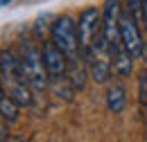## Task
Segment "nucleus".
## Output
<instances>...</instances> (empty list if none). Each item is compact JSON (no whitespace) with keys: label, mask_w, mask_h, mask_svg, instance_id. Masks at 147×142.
<instances>
[{"label":"nucleus","mask_w":147,"mask_h":142,"mask_svg":"<svg viewBox=\"0 0 147 142\" xmlns=\"http://www.w3.org/2000/svg\"><path fill=\"white\" fill-rule=\"evenodd\" d=\"M20 66H23V74H25L30 88L34 92H43L48 88L50 79H48L45 63H43V52L30 41H25L20 48Z\"/></svg>","instance_id":"2"},{"label":"nucleus","mask_w":147,"mask_h":142,"mask_svg":"<svg viewBox=\"0 0 147 142\" xmlns=\"http://www.w3.org/2000/svg\"><path fill=\"white\" fill-rule=\"evenodd\" d=\"M18 113H20V104L5 92V95L0 97V117H2L5 122H16V120H18Z\"/></svg>","instance_id":"8"},{"label":"nucleus","mask_w":147,"mask_h":142,"mask_svg":"<svg viewBox=\"0 0 147 142\" xmlns=\"http://www.w3.org/2000/svg\"><path fill=\"white\" fill-rule=\"evenodd\" d=\"M0 84L5 92L16 99L20 106H30L32 104V92L25 74H23V66H20V56L11 52V50H2L0 52Z\"/></svg>","instance_id":"1"},{"label":"nucleus","mask_w":147,"mask_h":142,"mask_svg":"<svg viewBox=\"0 0 147 142\" xmlns=\"http://www.w3.org/2000/svg\"><path fill=\"white\" fill-rule=\"evenodd\" d=\"M138 102L140 106H147V70L138 74Z\"/></svg>","instance_id":"9"},{"label":"nucleus","mask_w":147,"mask_h":142,"mask_svg":"<svg viewBox=\"0 0 147 142\" xmlns=\"http://www.w3.org/2000/svg\"><path fill=\"white\" fill-rule=\"evenodd\" d=\"M143 23L147 27V0H143Z\"/></svg>","instance_id":"11"},{"label":"nucleus","mask_w":147,"mask_h":142,"mask_svg":"<svg viewBox=\"0 0 147 142\" xmlns=\"http://www.w3.org/2000/svg\"><path fill=\"white\" fill-rule=\"evenodd\" d=\"M41 52H43V63H45L48 79H59V77L66 74V70H68V56L61 52L52 41H45Z\"/></svg>","instance_id":"6"},{"label":"nucleus","mask_w":147,"mask_h":142,"mask_svg":"<svg viewBox=\"0 0 147 142\" xmlns=\"http://www.w3.org/2000/svg\"><path fill=\"white\" fill-rule=\"evenodd\" d=\"M5 142H25V140H23V138H7Z\"/></svg>","instance_id":"12"},{"label":"nucleus","mask_w":147,"mask_h":142,"mask_svg":"<svg viewBox=\"0 0 147 142\" xmlns=\"http://www.w3.org/2000/svg\"><path fill=\"white\" fill-rule=\"evenodd\" d=\"M2 95H5V88H2V84H0V97H2Z\"/></svg>","instance_id":"13"},{"label":"nucleus","mask_w":147,"mask_h":142,"mask_svg":"<svg viewBox=\"0 0 147 142\" xmlns=\"http://www.w3.org/2000/svg\"><path fill=\"white\" fill-rule=\"evenodd\" d=\"M50 41L68 56V61L82 56V54H79V34H77V25H75V20L70 16H59L55 23H52Z\"/></svg>","instance_id":"4"},{"label":"nucleus","mask_w":147,"mask_h":142,"mask_svg":"<svg viewBox=\"0 0 147 142\" xmlns=\"http://www.w3.org/2000/svg\"><path fill=\"white\" fill-rule=\"evenodd\" d=\"M5 2H9V0H0V5H5Z\"/></svg>","instance_id":"14"},{"label":"nucleus","mask_w":147,"mask_h":142,"mask_svg":"<svg viewBox=\"0 0 147 142\" xmlns=\"http://www.w3.org/2000/svg\"><path fill=\"white\" fill-rule=\"evenodd\" d=\"M127 7L134 16L138 18V23L143 20V0H127Z\"/></svg>","instance_id":"10"},{"label":"nucleus","mask_w":147,"mask_h":142,"mask_svg":"<svg viewBox=\"0 0 147 142\" xmlns=\"http://www.w3.org/2000/svg\"><path fill=\"white\" fill-rule=\"evenodd\" d=\"M120 38H122V45L127 48V52L138 59L143 54V36H140V29H138V18L134 16L131 11H125L120 14Z\"/></svg>","instance_id":"5"},{"label":"nucleus","mask_w":147,"mask_h":142,"mask_svg":"<svg viewBox=\"0 0 147 142\" xmlns=\"http://www.w3.org/2000/svg\"><path fill=\"white\" fill-rule=\"evenodd\" d=\"M127 104V90L122 84H111L107 90V106L111 113H122Z\"/></svg>","instance_id":"7"},{"label":"nucleus","mask_w":147,"mask_h":142,"mask_svg":"<svg viewBox=\"0 0 147 142\" xmlns=\"http://www.w3.org/2000/svg\"><path fill=\"white\" fill-rule=\"evenodd\" d=\"M77 34H79V54L86 63L91 59L93 50L97 48V43L104 38V34H102V11H97V9L82 11V16L77 20Z\"/></svg>","instance_id":"3"}]
</instances>
